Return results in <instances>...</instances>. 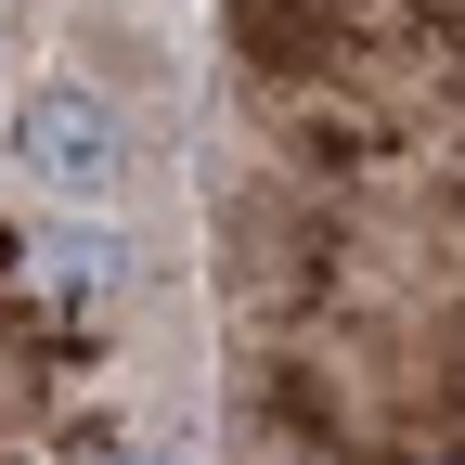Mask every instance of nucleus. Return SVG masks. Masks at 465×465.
Returning a JSON list of instances; mask_svg holds the SVG:
<instances>
[{
	"mask_svg": "<svg viewBox=\"0 0 465 465\" xmlns=\"http://www.w3.org/2000/svg\"><path fill=\"white\" fill-rule=\"evenodd\" d=\"M0 143H14V168H26L39 194H65V207H91V194L130 182V130H116V104H104V91H78V78L26 91Z\"/></svg>",
	"mask_w": 465,
	"mask_h": 465,
	"instance_id": "obj_1",
	"label": "nucleus"
},
{
	"mask_svg": "<svg viewBox=\"0 0 465 465\" xmlns=\"http://www.w3.org/2000/svg\"><path fill=\"white\" fill-rule=\"evenodd\" d=\"M116 284H130V259L104 232H14V259H0V298L26 323H91Z\"/></svg>",
	"mask_w": 465,
	"mask_h": 465,
	"instance_id": "obj_2",
	"label": "nucleus"
}]
</instances>
